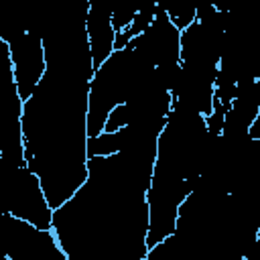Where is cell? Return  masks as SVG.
<instances>
[{"instance_id":"cell-6","label":"cell","mask_w":260,"mask_h":260,"mask_svg":"<svg viewBox=\"0 0 260 260\" xmlns=\"http://www.w3.org/2000/svg\"><path fill=\"white\" fill-rule=\"evenodd\" d=\"M8 47H10L12 73H14L18 93L22 100H26L47 69L43 39L35 32H24L22 37L8 43Z\"/></svg>"},{"instance_id":"cell-8","label":"cell","mask_w":260,"mask_h":260,"mask_svg":"<svg viewBox=\"0 0 260 260\" xmlns=\"http://www.w3.org/2000/svg\"><path fill=\"white\" fill-rule=\"evenodd\" d=\"M156 4L165 10V14L179 30H183L187 24L195 20V10H197L195 0H156Z\"/></svg>"},{"instance_id":"cell-1","label":"cell","mask_w":260,"mask_h":260,"mask_svg":"<svg viewBox=\"0 0 260 260\" xmlns=\"http://www.w3.org/2000/svg\"><path fill=\"white\" fill-rule=\"evenodd\" d=\"M156 142L87 156V177L53 209L51 232L67 260H144Z\"/></svg>"},{"instance_id":"cell-2","label":"cell","mask_w":260,"mask_h":260,"mask_svg":"<svg viewBox=\"0 0 260 260\" xmlns=\"http://www.w3.org/2000/svg\"><path fill=\"white\" fill-rule=\"evenodd\" d=\"M91 75L47 67L22 104L24 162L49 205L69 199L87 177V89Z\"/></svg>"},{"instance_id":"cell-3","label":"cell","mask_w":260,"mask_h":260,"mask_svg":"<svg viewBox=\"0 0 260 260\" xmlns=\"http://www.w3.org/2000/svg\"><path fill=\"white\" fill-rule=\"evenodd\" d=\"M150 67L128 45L112 51V55L93 69L87 89V138L104 130L108 114L140 91L152 77Z\"/></svg>"},{"instance_id":"cell-5","label":"cell","mask_w":260,"mask_h":260,"mask_svg":"<svg viewBox=\"0 0 260 260\" xmlns=\"http://www.w3.org/2000/svg\"><path fill=\"white\" fill-rule=\"evenodd\" d=\"M158 6V4H156ZM150 67L179 63L181 57V30L171 22L165 10L158 6L154 20L128 43Z\"/></svg>"},{"instance_id":"cell-7","label":"cell","mask_w":260,"mask_h":260,"mask_svg":"<svg viewBox=\"0 0 260 260\" xmlns=\"http://www.w3.org/2000/svg\"><path fill=\"white\" fill-rule=\"evenodd\" d=\"M85 35L91 55L93 69L100 67L114 51V26H112V10L108 0H89L85 14Z\"/></svg>"},{"instance_id":"cell-4","label":"cell","mask_w":260,"mask_h":260,"mask_svg":"<svg viewBox=\"0 0 260 260\" xmlns=\"http://www.w3.org/2000/svg\"><path fill=\"white\" fill-rule=\"evenodd\" d=\"M22 104L24 100L18 93L12 73L10 47L0 39V152L18 165H26L20 126Z\"/></svg>"}]
</instances>
